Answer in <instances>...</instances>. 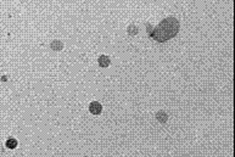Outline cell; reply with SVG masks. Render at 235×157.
Returning a JSON list of instances; mask_svg holds the SVG:
<instances>
[{
    "label": "cell",
    "instance_id": "1",
    "mask_svg": "<svg viewBox=\"0 0 235 157\" xmlns=\"http://www.w3.org/2000/svg\"><path fill=\"white\" fill-rule=\"evenodd\" d=\"M179 28L180 25L178 20L174 17H168L154 28L149 36L157 42H165L176 36Z\"/></svg>",
    "mask_w": 235,
    "mask_h": 157
},
{
    "label": "cell",
    "instance_id": "2",
    "mask_svg": "<svg viewBox=\"0 0 235 157\" xmlns=\"http://www.w3.org/2000/svg\"><path fill=\"white\" fill-rule=\"evenodd\" d=\"M89 110L92 115H100L102 112V105L98 101H92L89 105Z\"/></svg>",
    "mask_w": 235,
    "mask_h": 157
},
{
    "label": "cell",
    "instance_id": "3",
    "mask_svg": "<svg viewBox=\"0 0 235 157\" xmlns=\"http://www.w3.org/2000/svg\"><path fill=\"white\" fill-rule=\"evenodd\" d=\"M98 63H99V65L100 67H103V68H107V67L109 66V65L111 64V60H110L109 57L105 56V55H101L100 57L98 59Z\"/></svg>",
    "mask_w": 235,
    "mask_h": 157
},
{
    "label": "cell",
    "instance_id": "4",
    "mask_svg": "<svg viewBox=\"0 0 235 157\" xmlns=\"http://www.w3.org/2000/svg\"><path fill=\"white\" fill-rule=\"evenodd\" d=\"M63 46H64V45L60 40H53L50 44L51 49L55 51L61 50L63 49Z\"/></svg>",
    "mask_w": 235,
    "mask_h": 157
},
{
    "label": "cell",
    "instance_id": "5",
    "mask_svg": "<svg viewBox=\"0 0 235 157\" xmlns=\"http://www.w3.org/2000/svg\"><path fill=\"white\" fill-rule=\"evenodd\" d=\"M6 146L10 149H14L18 146V141L14 138H10L6 142Z\"/></svg>",
    "mask_w": 235,
    "mask_h": 157
},
{
    "label": "cell",
    "instance_id": "6",
    "mask_svg": "<svg viewBox=\"0 0 235 157\" xmlns=\"http://www.w3.org/2000/svg\"><path fill=\"white\" fill-rule=\"evenodd\" d=\"M128 33L131 35H135L138 33V28L135 25H132L128 28Z\"/></svg>",
    "mask_w": 235,
    "mask_h": 157
}]
</instances>
